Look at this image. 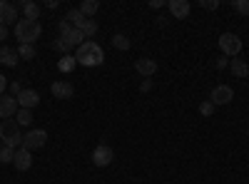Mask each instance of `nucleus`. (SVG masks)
Segmentation results:
<instances>
[{"mask_svg": "<svg viewBox=\"0 0 249 184\" xmlns=\"http://www.w3.org/2000/svg\"><path fill=\"white\" fill-rule=\"evenodd\" d=\"M13 165H15V169H18V172H28V169L33 167V154H30V150L18 147V150H15V159H13Z\"/></svg>", "mask_w": 249, "mask_h": 184, "instance_id": "nucleus-9", "label": "nucleus"}, {"mask_svg": "<svg viewBox=\"0 0 249 184\" xmlns=\"http://www.w3.org/2000/svg\"><path fill=\"white\" fill-rule=\"evenodd\" d=\"M230 70L237 77H247L249 75V63H247V60H242V57H232L230 60Z\"/></svg>", "mask_w": 249, "mask_h": 184, "instance_id": "nucleus-17", "label": "nucleus"}, {"mask_svg": "<svg viewBox=\"0 0 249 184\" xmlns=\"http://www.w3.org/2000/svg\"><path fill=\"white\" fill-rule=\"evenodd\" d=\"M75 65H77V63H75V57L62 55V57H60V63H57V70H60V72H72Z\"/></svg>", "mask_w": 249, "mask_h": 184, "instance_id": "nucleus-22", "label": "nucleus"}, {"mask_svg": "<svg viewBox=\"0 0 249 184\" xmlns=\"http://www.w3.org/2000/svg\"><path fill=\"white\" fill-rule=\"evenodd\" d=\"M70 30H72V25L68 23V20H60V35H62V37H65V35H68Z\"/></svg>", "mask_w": 249, "mask_h": 184, "instance_id": "nucleus-31", "label": "nucleus"}, {"mask_svg": "<svg viewBox=\"0 0 249 184\" xmlns=\"http://www.w3.org/2000/svg\"><path fill=\"white\" fill-rule=\"evenodd\" d=\"M23 90H25V87L20 85V83H10V95H13V97H18V95L23 92Z\"/></svg>", "mask_w": 249, "mask_h": 184, "instance_id": "nucleus-32", "label": "nucleus"}, {"mask_svg": "<svg viewBox=\"0 0 249 184\" xmlns=\"http://www.w3.org/2000/svg\"><path fill=\"white\" fill-rule=\"evenodd\" d=\"M15 37L20 40V45H35V40H40L43 35V28H40L37 20H18L15 23Z\"/></svg>", "mask_w": 249, "mask_h": 184, "instance_id": "nucleus-2", "label": "nucleus"}, {"mask_svg": "<svg viewBox=\"0 0 249 184\" xmlns=\"http://www.w3.org/2000/svg\"><path fill=\"white\" fill-rule=\"evenodd\" d=\"M234 100V90L230 85H217L212 92H210V102L214 107H222V105H230Z\"/></svg>", "mask_w": 249, "mask_h": 184, "instance_id": "nucleus-5", "label": "nucleus"}, {"mask_svg": "<svg viewBox=\"0 0 249 184\" xmlns=\"http://www.w3.org/2000/svg\"><path fill=\"white\" fill-rule=\"evenodd\" d=\"M199 8H204V10H217V8H219V0H199Z\"/></svg>", "mask_w": 249, "mask_h": 184, "instance_id": "nucleus-30", "label": "nucleus"}, {"mask_svg": "<svg viewBox=\"0 0 249 184\" xmlns=\"http://www.w3.org/2000/svg\"><path fill=\"white\" fill-rule=\"evenodd\" d=\"M140 90H142V92H150V90H152V83H150V80H142Z\"/></svg>", "mask_w": 249, "mask_h": 184, "instance_id": "nucleus-34", "label": "nucleus"}, {"mask_svg": "<svg viewBox=\"0 0 249 184\" xmlns=\"http://www.w3.org/2000/svg\"><path fill=\"white\" fill-rule=\"evenodd\" d=\"M80 30H82V35H85V37H95L100 28H97V23H95V20L85 17V20H82V25H80Z\"/></svg>", "mask_w": 249, "mask_h": 184, "instance_id": "nucleus-20", "label": "nucleus"}, {"mask_svg": "<svg viewBox=\"0 0 249 184\" xmlns=\"http://www.w3.org/2000/svg\"><path fill=\"white\" fill-rule=\"evenodd\" d=\"M0 142H3V147H10V150L23 147V132H20V125L15 119L0 122Z\"/></svg>", "mask_w": 249, "mask_h": 184, "instance_id": "nucleus-3", "label": "nucleus"}, {"mask_svg": "<svg viewBox=\"0 0 249 184\" xmlns=\"http://www.w3.org/2000/svg\"><path fill=\"white\" fill-rule=\"evenodd\" d=\"M112 45H115L117 50H130V37L122 35V33H117V35H112Z\"/></svg>", "mask_w": 249, "mask_h": 184, "instance_id": "nucleus-24", "label": "nucleus"}, {"mask_svg": "<svg viewBox=\"0 0 249 184\" xmlns=\"http://www.w3.org/2000/svg\"><path fill=\"white\" fill-rule=\"evenodd\" d=\"M135 70L142 77H152L157 72V63H155L152 57H140V60H135Z\"/></svg>", "mask_w": 249, "mask_h": 184, "instance_id": "nucleus-14", "label": "nucleus"}, {"mask_svg": "<svg viewBox=\"0 0 249 184\" xmlns=\"http://www.w3.org/2000/svg\"><path fill=\"white\" fill-rule=\"evenodd\" d=\"M15 122H18L20 127H28V125H33V110H18Z\"/></svg>", "mask_w": 249, "mask_h": 184, "instance_id": "nucleus-23", "label": "nucleus"}, {"mask_svg": "<svg viewBox=\"0 0 249 184\" xmlns=\"http://www.w3.org/2000/svg\"><path fill=\"white\" fill-rule=\"evenodd\" d=\"M112 159H115V152H112V147H107V145H97V147L92 150L95 167H110Z\"/></svg>", "mask_w": 249, "mask_h": 184, "instance_id": "nucleus-7", "label": "nucleus"}, {"mask_svg": "<svg viewBox=\"0 0 249 184\" xmlns=\"http://www.w3.org/2000/svg\"><path fill=\"white\" fill-rule=\"evenodd\" d=\"M18 55H20V60H33L37 55V50H35V45H18Z\"/></svg>", "mask_w": 249, "mask_h": 184, "instance_id": "nucleus-25", "label": "nucleus"}, {"mask_svg": "<svg viewBox=\"0 0 249 184\" xmlns=\"http://www.w3.org/2000/svg\"><path fill=\"white\" fill-rule=\"evenodd\" d=\"M45 5H48V8H50V10H55V8H57V5H60V3H57V0H48V3H45Z\"/></svg>", "mask_w": 249, "mask_h": 184, "instance_id": "nucleus-36", "label": "nucleus"}, {"mask_svg": "<svg viewBox=\"0 0 249 184\" xmlns=\"http://www.w3.org/2000/svg\"><path fill=\"white\" fill-rule=\"evenodd\" d=\"M234 10L242 15H249V0H234Z\"/></svg>", "mask_w": 249, "mask_h": 184, "instance_id": "nucleus-29", "label": "nucleus"}, {"mask_svg": "<svg viewBox=\"0 0 249 184\" xmlns=\"http://www.w3.org/2000/svg\"><path fill=\"white\" fill-rule=\"evenodd\" d=\"M77 10H80L82 15H85V17H92V15L100 10V3H97V0H82Z\"/></svg>", "mask_w": 249, "mask_h": 184, "instance_id": "nucleus-19", "label": "nucleus"}, {"mask_svg": "<svg viewBox=\"0 0 249 184\" xmlns=\"http://www.w3.org/2000/svg\"><path fill=\"white\" fill-rule=\"evenodd\" d=\"M247 134H249V130H247Z\"/></svg>", "mask_w": 249, "mask_h": 184, "instance_id": "nucleus-37", "label": "nucleus"}, {"mask_svg": "<svg viewBox=\"0 0 249 184\" xmlns=\"http://www.w3.org/2000/svg\"><path fill=\"white\" fill-rule=\"evenodd\" d=\"M15 8H20V10H23L25 20H37V17H40V10H43V8L37 5V3H33V0H20V3H18Z\"/></svg>", "mask_w": 249, "mask_h": 184, "instance_id": "nucleus-15", "label": "nucleus"}, {"mask_svg": "<svg viewBox=\"0 0 249 184\" xmlns=\"http://www.w3.org/2000/svg\"><path fill=\"white\" fill-rule=\"evenodd\" d=\"M18 105H20V110H33L40 105V95L35 90H23L18 95Z\"/></svg>", "mask_w": 249, "mask_h": 184, "instance_id": "nucleus-13", "label": "nucleus"}, {"mask_svg": "<svg viewBox=\"0 0 249 184\" xmlns=\"http://www.w3.org/2000/svg\"><path fill=\"white\" fill-rule=\"evenodd\" d=\"M53 48H55V50H60V52H65V55H68V52L72 50V48L68 45V40H65V37H57L55 43H53Z\"/></svg>", "mask_w": 249, "mask_h": 184, "instance_id": "nucleus-27", "label": "nucleus"}, {"mask_svg": "<svg viewBox=\"0 0 249 184\" xmlns=\"http://www.w3.org/2000/svg\"><path fill=\"white\" fill-rule=\"evenodd\" d=\"M5 87H8V80L5 75H0V95H5Z\"/></svg>", "mask_w": 249, "mask_h": 184, "instance_id": "nucleus-35", "label": "nucleus"}, {"mask_svg": "<svg viewBox=\"0 0 249 184\" xmlns=\"http://www.w3.org/2000/svg\"><path fill=\"white\" fill-rule=\"evenodd\" d=\"M18 60H20L18 50H13V48H8V45L0 48V63H3L5 67H15V65H18Z\"/></svg>", "mask_w": 249, "mask_h": 184, "instance_id": "nucleus-16", "label": "nucleus"}, {"mask_svg": "<svg viewBox=\"0 0 249 184\" xmlns=\"http://www.w3.org/2000/svg\"><path fill=\"white\" fill-rule=\"evenodd\" d=\"M13 159H15V150L0 147V162H3V165H8V162H13Z\"/></svg>", "mask_w": 249, "mask_h": 184, "instance_id": "nucleus-26", "label": "nucleus"}, {"mask_svg": "<svg viewBox=\"0 0 249 184\" xmlns=\"http://www.w3.org/2000/svg\"><path fill=\"white\" fill-rule=\"evenodd\" d=\"M214 110H217V107L212 105V102H210V100H204V102H202V105H199V112H202L204 117H210V115H212Z\"/></svg>", "mask_w": 249, "mask_h": 184, "instance_id": "nucleus-28", "label": "nucleus"}, {"mask_svg": "<svg viewBox=\"0 0 249 184\" xmlns=\"http://www.w3.org/2000/svg\"><path fill=\"white\" fill-rule=\"evenodd\" d=\"M45 142H48V132H45V130H30V132H25V137H23V147L33 152V150L45 147Z\"/></svg>", "mask_w": 249, "mask_h": 184, "instance_id": "nucleus-6", "label": "nucleus"}, {"mask_svg": "<svg viewBox=\"0 0 249 184\" xmlns=\"http://www.w3.org/2000/svg\"><path fill=\"white\" fill-rule=\"evenodd\" d=\"M75 63L77 65H85V67H97V65L105 63V52H102V48L97 43L85 40V43L75 50Z\"/></svg>", "mask_w": 249, "mask_h": 184, "instance_id": "nucleus-1", "label": "nucleus"}, {"mask_svg": "<svg viewBox=\"0 0 249 184\" xmlns=\"http://www.w3.org/2000/svg\"><path fill=\"white\" fill-rule=\"evenodd\" d=\"M219 50L230 57H239L242 52V37L234 35V33H222L219 35Z\"/></svg>", "mask_w": 249, "mask_h": 184, "instance_id": "nucleus-4", "label": "nucleus"}, {"mask_svg": "<svg viewBox=\"0 0 249 184\" xmlns=\"http://www.w3.org/2000/svg\"><path fill=\"white\" fill-rule=\"evenodd\" d=\"M65 20H68V23H70L72 28H80V25H82V20H85V15H82L77 8H72V10H68V13H65Z\"/></svg>", "mask_w": 249, "mask_h": 184, "instance_id": "nucleus-21", "label": "nucleus"}, {"mask_svg": "<svg viewBox=\"0 0 249 184\" xmlns=\"http://www.w3.org/2000/svg\"><path fill=\"white\" fill-rule=\"evenodd\" d=\"M60 37H62V35H60ZM65 40H68V45H70V48H75V50H77L82 43H85V35H82V30H80V28H72V30L65 35Z\"/></svg>", "mask_w": 249, "mask_h": 184, "instance_id": "nucleus-18", "label": "nucleus"}, {"mask_svg": "<svg viewBox=\"0 0 249 184\" xmlns=\"http://www.w3.org/2000/svg\"><path fill=\"white\" fill-rule=\"evenodd\" d=\"M18 110H20L18 97H13V95H0V117L10 119L13 115H18Z\"/></svg>", "mask_w": 249, "mask_h": 184, "instance_id": "nucleus-8", "label": "nucleus"}, {"mask_svg": "<svg viewBox=\"0 0 249 184\" xmlns=\"http://www.w3.org/2000/svg\"><path fill=\"white\" fill-rule=\"evenodd\" d=\"M13 23H18V8L10 5V3H5V0H0V25L8 28Z\"/></svg>", "mask_w": 249, "mask_h": 184, "instance_id": "nucleus-11", "label": "nucleus"}, {"mask_svg": "<svg viewBox=\"0 0 249 184\" xmlns=\"http://www.w3.org/2000/svg\"><path fill=\"white\" fill-rule=\"evenodd\" d=\"M167 8H170V15L175 20H184L187 15H190V10H192V5L187 3V0H170Z\"/></svg>", "mask_w": 249, "mask_h": 184, "instance_id": "nucleus-12", "label": "nucleus"}, {"mask_svg": "<svg viewBox=\"0 0 249 184\" xmlns=\"http://www.w3.org/2000/svg\"><path fill=\"white\" fill-rule=\"evenodd\" d=\"M50 92H53V97H57V100H70V97L75 95V87L68 83V80H57V83L50 85Z\"/></svg>", "mask_w": 249, "mask_h": 184, "instance_id": "nucleus-10", "label": "nucleus"}, {"mask_svg": "<svg viewBox=\"0 0 249 184\" xmlns=\"http://www.w3.org/2000/svg\"><path fill=\"white\" fill-rule=\"evenodd\" d=\"M8 35H10V30H8L5 25H0V43H5V40H8Z\"/></svg>", "mask_w": 249, "mask_h": 184, "instance_id": "nucleus-33", "label": "nucleus"}]
</instances>
